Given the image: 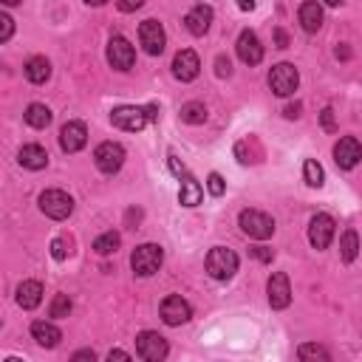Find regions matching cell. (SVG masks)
Wrapping results in <instances>:
<instances>
[{
  "label": "cell",
  "instance_id": "obj_1",
  "mask_svg": "<svg viewBox=\"0 0 362 362\" xmlns=\"http://www.w3.org/2000/svg\"><path fill=\"white\" fill-rule=\"evenodd\" d=\"M159 119V108L156 105H148V108H136V105H122V108H113L111 111V122L119 128V131H142L148 122Z\"/></svg>",
  "mask_w": 362,
  "mask_h": 362
},
{
  "label": "cell",
  "instance_id": "obj_2",
  "mask_svg": "<svg viewBox=\"0 0 362 362\" xmlns=\"http://www.w3.org/2000/svg\"><path fill=\"white\" fill-rule=\"evenodd\" d=\"M161 263H164V249L159 244H142L133 249L131 255V269L133 275L139 278H150L161 269Z\"/></svg>",
  "mask_w": 362,
  "mask_h": 362
},
{
  "label": "cell",
  "instance_id": "obj_3",
  "mask_svg": "<svg viewBox=\"0 0 362 362\" xmlns=\"http://www.w3.org/2000/svg\"><path fill=\"white\" fill-rule=\"evenodd\" d=\"M207 272L215 280H232L238 272V255L227 247H215L207 255Z\"/></svg>",
  "mask_w": 362,
  "mask_h": 362
},
{
  "label": "cell",
  "instance_id": "obj_4",
  "mask_svg": "<svg viewBox=\"0 0 362 362\" xmlns=\"http://www.w3.org/2000/svg\"><path fill=\"white\" fill-rule=\"evenodd\" d=\"M40 210L54 221H65L71 212H74V199L63 190H45L40 196Z\"/></svg>",
  "mask_w": 362,
  "mask_h": 362
},
{
  "label": "cell",
  "instance_id": "obj_5",
  "mask_svg": "<svg viewBox=\"0 0 362 362\" xmlns=\"http://www.w3.org/2000/svg\"><path fill=\"white\" fill-rule=\"evenodd\" d=\"M238 224L255 240H267L275 232V221L269 218L267 212H260V210H244V212H240V218H238Z\"/></svg>",
  "mask_w": 362,
  "mask_h": 362
},
{
  "label": "cell",
  "instance_id": "obj_6",
  "mask_svg": "<svg viewBox=\"0 0 362 362\" xmlns=\"http://www.w3.org/2000/svg\"><path fill=\"white\" fill-rule=\"evenodd\" d=\"M300 85V74L292 63H280L269 71V88L275 96H292Z\"/></svg>",
  "mask_w": 362,
  "mask_h": 362
},
{
  "label": "cell",
  "instance_id": "obj_7",
  "mask_svg": "<svg viewBox=\"0 0 362 362\" xmlns=\"http://www.w3.org/2000/svg\"><path fill=\"white\" fill-rule=\"evenodd\" d=\"M93 161L105 176H113V173H119V167L125 164V148L116 142H102L100 148L93 150Z\"/></svg>",
  "mask_w": 362,
  "mask_h": 362
},
{
  "label": "cell",
  "instance_id": "obj_8",
  "mask_svg": "<svg viewBox=\"0 0 362 362\" xmlns=\"http://www.w3.org/2000/svg\"><path fill=\"white\" fill-rule=\"evenodd\" d=\"M167 340L159 334V331H142L136 337V354L142 359H148V362H161L167 357Z\"/></svg>",
  "mask_w": 362,
  "mask_h": 362
},
{
  "label": "cell",
  "instance_id": "obj_9",
  "mask_svg": "<svg viewBox=\"0 0 362 362\" xmlns=\"http://www.w3.org/2000/svg\"><path fill=\"white\" fill-rule=\"evenodd\" d=\"M139 43H142V48L148 54H153V57L161 54L164 45H167V34L161 29V23L159 20H144L139 26Z\"/></svg>",
  "mask_w": 362,
  "mask_h": 362
},
{
  "label": "cell",
  "instance_id": "obj_10",
  "mask_svg": "<svg viewBox=\"0 0 362 362\" xmlns=\"http://www.w3.org/2000/svg\"><path fill=\"white\" fill-rule=\"evenodd\" d=\"M362 159V144L354 136H343L340 142L334 144V161L340 170H354Z\"/></svg>",
  "mask_w": 362,
  "mask_h": 362
},
{
  "label": "cell",
  "instance_id": "obj_11",
  "mask_svg": "<svg viewBox=\"0 0 362 362\" xmlns=\"http://www.w3.org/2000/svg\"><path fill=\"white\" fill-rule=\"evenodd\" d=\"M334 218L331 215H326V212H320V215H315L311 218V224H308V240H311V247L315 249H328V244H331V238H334Z\"/></svg>",
  "mask_w": 362,
  "mask_h": 362
},
{
  "label": "cell",
  "instance_id": "obj_12",
  "mask_svg": "<svg viewBox=\"0 0 362 362\" xmlns=\"http://www.w3.org/2000/svg\"><path fill=\"white\" fill-rule=\"evenodd\" d=\"M108 63H111L116 71H128V68L136 63L133 45H131L125 37H111V43H108Z\"/></svg>",
  "mask_w": 362,
  "mask_h": 362
},
{
  "label": "cell",
  "instance_id": "obj_13",
  "mask_svg": "<svg viewBox=\"0 0 362 362\" xmlns=\"http://www.w3.org/2000/svg\"><path fill=\"white\" fill-rule=\"evenodd\" d=\"M190 317H192V308H190V303H187L184 297L170 295V297L161 300V320H164L167 326H181V323H187Z\"/></svg>",
  "mask_w": 362,
  "mask_h": 362
},
{
  "label": "cell",
  "instance_id": "obj_14",
  "mask_svg": "<svg viewBox=\"0 0 362 362\" xmlns=\"http://www.w3.org/2000/svg\"><path fill=\"white\" fill-rule=\"evenodd\" d=\"M199 71H201L199 54H196V52H190V48H181V52L173 57V74H176V80H181V82H192V80L199 77Z\"/></svg>",
  "mask_w": 362,
  "mask_h": 362
},
{
  "label": "cell",
  "instance_id": "obj_15",
  "mask_svg": "<svg viewBox=\"0 0 362 362\" xmlns=\"http://www.w3.org/2000/svg\"><path fill=\"white\" fill-rule=\"evenodd\" d=\"M88 142V128L82 122H65L63 131H60V148L65 153H77L85 148Z\"/></svg>",
  "mask_w": 362,
  "mask_h": 362
},
{
  "label": "cell",
  "instance_id": "obj_16",
  "mask_svg": "<svg viewBox=\"0 0 362 362\" xmlns=\"http://www.w3.org/2000/svg\"><path fill=\"white\" fill-rule=\"evenodd\" d=\"M238 57H240V63H247V65H258L260 60H263V45H260V40H258V34L255 32H240V37H238Z\"/></svg>",
  "mask_w": 362,
  "mask_h": 362
},
{
  "label": "cell",
  "instance_id": "obj_17",
  "mask_svg": "<svg viewBox=\"0 0 362 362\" xmlns=\"http://www.w3.org/2000/svg\"><path fill=\"white\" fill-rule=\"evenodd\" d=\"M269 306L272 308H286L289 303H292V286H289V278L283 272H275L269 278Z\"/></svg>",
  "mask_w": 362,
  "mask_h": 362
},
{
  "label": "cell",
  "instance_id": "obj_18",
  "mask_svg": "<svg viewBox=\"0 0 362 362\" xmlns=\"http://www.w3.org/2000/svg\"><path fill=\"white\" fill-rule=\"evenodd\" d=\"M210 23H212V9H210V6H204V3L192 6V9L187 12V17H184V26H187V32H190L192 37L207 34Z\"/></svg>",
  "mask_w": 362,
  "mask_h": 362
},
{
  "label": "cell",
  "instance_id": "obj_19",
  "mask_svg": "<svg viewBox=\"0 0 362 362\" xmlns=\"http://www.w3.org/2000/svg\"><path fill=\"white\" fill-rule=\"evenodd\" d=\"M297 17H300L303 32H308V34L320 32V26H323V9H320L317 0H306V3L300 6V12H297Z\"/></svg>",
  "mask_w": 362,
  "mask_h": 362
},
{
  "label": "cell",
  "instance_id": "obj_20",
  "mask_svg": "<svg viewBox=\"0 0 362 362\" xmlns=\"http://www.w3.org/2000/svg\"><path fill=\"white\" fill-rule=\"evenodd\" d=\"M32 337L37 340V346H43V348H54V346H60V340H63V331H60L54 323L37 320V323H32Z\"/></svg>",
  "mask_w": 362,
  "mask_h": 362
},
{
  "label": "cell",
  "instance_id": "obj_21",
  "mask_svg": "<svg viewBox=\"0 0 362 362\" xmlns=\"http://www.w3.org/2000/svg\"><path fill=\"white\" fill-rule=\"evenodd\" d=\"M40 300H43V286L37 280H26V283L17 286V303H20V308L32 311V308L40 306Z\"/></svg>",
  "mask_w": 362,
  "mask_h": 362
},
{
  "label": "cell",
  "instance_id": "obj_22",
  "mask_svg": "<svg viewBox=\"0 0 362 362\" xmlns=\"http://www.w3.org/2000/svg\"><path fill=\"white\" fill-rule=\"evenodd\" d=\"M17 161L26 167V170H43L48 164V153H45V148H40V144H26V148L20 150Z\"/></svg>",
  "mask_w": 362,
  "mask_h": 362
},
{
  "label": "cell",
  "instance_id": "obj_23",
  "mask_svg": "<svg viewBox=\"0 0 362 362\" xmlns=\"http://www.w3.org/2000/svg\"><path fill=\"white\" fill-rule=\"evenodd\" d=\"M23 71H26V80L29 82L43 85V82H48V77H52V63H48L45 57H32Z\"/></svg>",
  "mask_w": 362,
  "mask_h": 362
},
{
  "label": "cell",
  "instance_id": "obj_24",
  "mask_svg": "<svg viewBox=\"0 0 362 362\" xmlns=\"http://www.w3.org/2000/svg\"><path fill=\"white\" fill-rule=\"evenodd\" d=\"M201 196H204L201 184L192 179V176H184V179H181V192H179L181 207H199V204H201Z\"/></svg>",
  "mask_w": 362,
  "mask_h": 362
},
{
  "label": "cell",
  "instance_id": "obj_25",
  "mask_svg": "<svg viewBox=\"0 0 362 362\" xmlns=\"http://www.w3.org/2000/svg\"><path fill=\"white\" fill-rule=\"evenodd\" d=\"M26 122L37 131H45L48 125H52V111H48L45 105H40V102H34V105L26 108Z\"/></svg>",
  "mask_w": 362,
  "mask_h": 362
},
{
  "label": "cell",
  "instance_id": "obj_26",
  "mask_svg": "<svg viewBox=\"0 0 362 362\" xmlns=\"http://www.w3.org/2000/svg\"><path fill=\"white\" fill-rule=\"evenodd\" d=\"M340 255H343V260H346V263L357 260V255H359V235H357L354 229H346V232H343V240H340Z\"/></svg>",
  "mask_w": 362,
  "mask_h": 362
},
{
  "label": "cell",
  "instance_id": "obj_27",
  "mask_svg": "<svg viewBox=\"0 0 362 362\" xmlns=\"http://www.w3.org/2000/svg\"><path fill=\"white\" fill-rule=\"evenodd\" d=\"M119 244H122V238H119V232H105L93 240V252L96 255H113L119 249Z\"/></svg>",
  "mask_w": 362,
  "mask_h": 362
},
{
  "label": "cell",
  "instance_id": "obj_28",
  "mask_svg": "<svg viewBox=\"0 0 362 362\" xmlns=\"http://www.w3.org/2000/svg\"><path fill=\"white\" fill-rule=\"evenodd\" d=\"M181 119H184L187 125H204L207 122V108H204V102H187L181 108Z\"/></svg>",
  "mask_w": 362,
  "mask_h": 362
},
{
  "label": "cell",
  "instance_id": "obj_29",
  "mask_svg": "<svg viewBox=\"0 0 362 362\" xmlns=\"http://www.w3.org/2000/svg\"><path fill=\"white\" fill-rule=\"evenodd\" d=\"M303 179H306L308 187H323L326 173H323V167L315 159H306V164H303Z\"/></svg>",
  "mask_w": 362,
  "mask_h": 362
},
{
  "label": "cell",
  "instance_id": "obj_30",
  "mask_svg": "<svg viewBox=\"0 0 362 362\" xmlns=\"http://www.w3.org/2000/svg\"><path fill=\"white\" fill-rule=\"evenodd\" d=\"M48 315H52L54 320L68 317V315H71V300H68V295H57V297L52 300V308H48Z\"/></svg>",
  "mask_w": 362,
  "mask_h": 362
},
{
  "label": "cell",
  "instance_id": "obj_31",
  "mask_svg": "<svg viewBox=\"0 0 362 362\" xmlns=\"http://www.w3.org/2000/svg\"><path fill=\"white\" fill-rule=\"evenodd\" d=\"M297 357H300V359H323V362H328V359H331V354H328L323 346H311V343L300 346Z\"/></svg>",
  "mask_w": 362,
  "mask_h": 362
},
{
  "label": "cell",
  "instance_id": "obj_32",
  "mask_svg": "<svg viewBox=\"0 0 362 362\" xmlns=\"http://www.w3.org/2000/svg\"><path fill=\"white\" fill-rule=\"evenodd\" d=\"M207 187H210V192L215 199L218 196H224V190H227V184H224V179L218 176V173H210V179H207Z\"/></svg>",
  "mask_w": 362,
  "mask_h": 362
},
{
  "label": "cell",
  "instance_id": "obj_33",
  "mask_svg": "<svg viewBox=\"0 0 362 362\" xmlns=\"http://www.w3.org/2000/svg\"><path fill=\"white\" fill-rule=\"evenodd\" d=\"M14 32V20L9 14H0V43H6Z\"/></svg>",
  "mask_w": 362,
  "mask_h": 362
},
{
  "label": "cell",
  "instance_id": "obj_34",
  "mask_svg": "<svg viewBox=\"0 0 362 362\" xmlns=\"http://www.w3.org/2000/svg\"><path fill=\"white\" fill-rule=\"evenodd\" d=\"M52 255H54V260H65L68 258V244L63 238H54L52 240Z\"/></svg>",
  "mask_w": 362,
  "mask_h": 362
},
{
  "label": "cell",
  "instance_id": "obj_35",
  "mask_svg": "<svg viewBox=\"0 0 362 362\" xmlns=\"http://www.w3.org/2000/svg\"><path fill=\"white\" fill-rule=\"evenodd\" d=\"M215 74H218L221 80L232 74V63H229V57H224V54H221L218 60H215Z\"/></svg>",
  "mask_w": 362,
  "mask_h": 362
},
{
  "label": "cell",
  "instance_id": "obj_36",
  "mask_svg": "<svg viewBox=\"0 0 362 362\" xmlns=\"http://www.w3.org/2000/svg\"><path fill=\"white\" fill-rule=\"evenodd\" d=\"M249 255L258 258V260H263V263H272V258H275V252H272L269 247H252Z\"/></svg>",
  "mask_w": 362,
  "mask_h": 362
},
{
  "label": "cell",
  "instance_id": "obj_37",
  "mask_svg": "<svg viewBox=\"0 0 362 362\" xmlns=\"http://www.w3.org/2000/svg\"><path fill=\"white\" fill-rule=\"evenodd\" d=\"M142 3L144 0H116L119 12H136V9H142Z\"/></svg>",
  "mask_w": 362,
  "mask_h": 362
},
{
  "label": "cell",
  "instance_id": "obj_38",
  "mask_svg": "<svg viewBox=\"0 0 362 362\" xmlns=\"http://www.w3.org/2000/svg\"><path fill=\"white\" fill-rule=\"evenodd\" d=\"M167 161H170V170H173V173L179 176V179H184V176H187V170H184V164H181V161H179V159H176L173 153L167 156Z\"/></svg>",
  "mask_w": 362,
  "mask_h": 362
},
{
  "label": "cell",
  "instance_id": "obj_39",
  "mask_svg": "<svg viewBox=\"0 0 362 362\" xmlns=\"http://www.w3.org/2000/svg\"><path fill=\"white\" fill-rule=\"evenodd\" d=\"M320 119H323V128H326V131H334V128H337V125H334V111H331V108H326V111L320 113Z\"/></svg>",
  "mask_w": 362,
  "mask_h": 362
},
{
  "label": "cell",
  "instance_id": "obj_40",
  "mask_svg": "<svg viewBox=\"0 0 362 362\" xmlns=\"http://www.w3.org/2000/svg\"><path fill=\"white\" fill-rule=\"evenodd\" d=\"M71 359H74V362H82V359H91V362H93V359H96V354H93L91 348H85V351H77V354H74V357H71Z\"/></svg>",
  "mask_w": 362,
  "mask_h": 362
},
{
  "label": "cell",
  "instance_id": "obj_41",
  "mask_svg": "<svg viewBox=\"0 0 362 362\" xmlns=\"http://www.w3.org/2000/svg\"><path fill=\"white\" fill-rule=\"evenodd\" d=\"M275 43H278V48H286L289 45V37H286L283 29H275Z\"/></svg>",
  "mask_w": 362,
  "mask_h": 362
},
{
  "label": "cell",
  "instance_id": "obj_42",
  "mask_svg": "<svg viewBox=\"0 0 362 362\" xmlns=\"http://www.w3.org/2000/svg\"><path fill=\"white\" fill-rule=\"evenodd\" d=\"M283 113H286L289 119H297V116H300V102H295V105H289V108H286Z\"/></svg>",
  "mask_w": 362,
  "mask_h": 362
},
{
  "label": "cell",
  "instance_id": "obj_43",
  "mask_svg": "<svg viewBox=\"0 0 362 362\" xmlns=\"http://www.w3.org/2000/svg\"><path fill=\"white\" fill-rule=\"evenodd\" d=\"M108 359H111V362H113V359H131V354H128V351H119V348H116V351H111V354H108Z\"/></svg>",
  "mask_w": 362,
  "mask_h": 362
},
{
  "label": "cell",
  "instance_id": "obj_44",
  "mask_svg": "<svg viewBox=\"0 0 362 362\" xmlns=\"http://www.w3.org/2000/svg\"><path fill=\"white\" fill-rule=\"evenodd\" d=\"M337 60H351V52H348L346 45H340V48H337Z\"/></svg>",
  "mask_w": 362,
  "mask_h": 362
},
{
  "label": "cell",
  "instance_id": "obj_45",
  "mask_svg": "<svg viewBox=\"0 0 362 362\" xmlns=\"http://www.w3.org/2000/svg\"><path fill=\"white\" fill-rule=\"evenodd\" d=\"M240 9H244V12H252L255 9V0H240V3H238Z\"/></svg>",
  "mask_w": 362,
  "mask_h": 362
},
{
  "label": "cell",
  "instance_id": "obj_46",
  "mask_svg": "<svg viewBox=\"0 0 362 362\" xmlns=\"http://www.w3.org/2000/svg\"><path fill=\"white\" fill-rule=\"evenodd\" d=\"M85 3H88V6H105L108 0H85Z\"/></svg>",
  "mask_w": 362,
  "mask_h": 362
},
{
  "label": "cell",
  "instance_id": "obj_47",
  "mask_svg": "<svg viewBox=\"0 0 362 362\" xmlns=\"http://www.w3.org/2000/svg\"><path fill=\"white\" fill-rule=\"evenodd\" d=\"M6 6H17V3H23V0H3Z\"/></svg>",
  "mask_w": 362,
  "mask_h": 362
},
{
  "label": "cell",
  "instance_id": "obj_48",
  "mask_svg": "<svg viewBox=\"0 0 362 362\" xmlns=\"http://www.w3.org/2000/svg\"><path fill=\"white\" fill-rule=\"evenodd\" d=\"M323 3H328V6H340V0H323Z\"/></svg>",
  "mask_w": 362,
  "mask_h": 362
}]
</instances>
